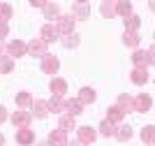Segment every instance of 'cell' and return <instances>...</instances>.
Masks as SVG:
<instances>
[{
    "mask_svg": "<svg viewBox=\"0 0 155 146\" xmlns=\"http://www.w3.org/2000/svg\"><path fill=\"white\" fill-rule=\"evenodd\" d=\"M42 70H44L46 74H56V72L60 70V60H58V56H51V53L42 56Z\"/></svg>",
    "mask_w": 155,
    "mask_h": 146,
    "instance_id": "obj_1",
    "label": "cell"
},
{
    "mask_svg": "<svg viewBox=\"0 0 155 146\" xmlns=\"http://www.w3.org/2000/svg\"><path fill=\"white\" fill-rule=\"evenodd\" d=\"M77 132H79V141H81L84 146L93 144V141L97 139V132H95V127H91V125H81V127H77Z\"/></svg>",
    "mask_w": 155,
    "mask_h": 146,
    "instance_id": "obj_2",
    "label": "cell"
},
{
    "mask_svg": "<svg viewBox=\"0 0 155 146\" xmlns=\"http://www.w3.org/2000/svg\"><path fill=\"white\" fill-rule=\"evenodd\" d=\"M132 63H134L137 67H146V65H150V63H153V49L134 51V53H132Z\"/></svg>",
    "mask_w": 155,
    "mask_h": 146,
    "instance_id": "obj_3",
    "label": "cell"
},
{
    "mask_svg": "<svg viewBox=\"0 0 155 146\" xmlns=\"http://www.w3.org/2000/svg\"><path fill=\"white\" fill-rule=\"evenodd\" d=\"M26 51H28V53H32V56H37V58H42V56L49 53V51H46V42H44V39H32L30 44H26Z\"/></svg>",
    "mask_w": 155,
    "mask_h": 146,
    "instance_id": "obj_4",
    "label": "cell"
},
{
    "mask_svg": "<svg viewBox=\"0 0 155 146\" xmlns=\"http://www.w3.org/2000/svg\"><path fill=\"white\" fill-rule=\"evenodd\" d=\"M39 35H42L39 39H44L46 44H49V42H56V39H58L60 32H58V28H56L53 23H44V25H42V30H39Z\"/></svg>",
    "mask_w": 155,
    "mask_h": 146,
    "instance_id": "obj_5",
    "label": "cell"
},
{
    "mask_svg": "<svg viewBox=\"0 0 155 146\" xmlns=\"http://www.w3.org/2000/svg\"><path fill=\"white\" fill-rule=\"evenodd\" d=\"M30 121H32L30 111H16V114L12 116V123L16 125V130H21V127H30Z\"/></svg>",
    "mask_w": 155,
    "mask_h": 146,
    "instance_id": "obj_6",
    "label": "cell"
},
{
    "mask_svg": "<svg viewBox=\"0 0 155 146\" xmlns=\"http://www.w3.org/2000/svg\"><path fill=\"white\" fill-rule=\"evenodd\" d=\"M58 32L67 35V32H74V16L72 14H65V16H58Z\"/></svg>",
    "mask_w": 155,
    "mask_h": 146,
    "instance_id": "obj_7",
    "label": "cell"
},
{
    "mask_svg": "<svg viewBox=\"0 0 155 146\" xmlns=\"http://www.w3.org/2000/svg\"><path fill=\"white\" fill-rule=\"evenodd\" d=\"M7 56H12V58H19V56H26V44L21 42V39H12L9 44H7Z\"/></svg>",
    "mask_w": 155,
    "mask_h": 146,
    "instance_id": "obj_8",
    "label": "cell"
},
{
    "mask_svg": "<svg viewBox=\"0 0 155 146\" xmlns=\"http://www.w3.org/2000/svg\"><path fill=\"white\" fill-rule=\"evenodd\" d=\"M63 111H67L70 116H79V114H84V104L79 102V97H74V100L63 102Z\"/></svg>",
    "mask_w": 155,
    "mask_h": 146,
    "instance_id": "obj_9",
    "label": "cell"
},
{
    "mask_svg": "<svg viewBox=\"0 0 155 146\" xmlns=\"http://www.w3.org/2000/svg\"><path fill=\"white\" fill-rule=\"evenodd\" d=\"M16 141H19L21 146H28L35 141V132H32L30 127H21V130H16Z\"/></svg>",
    "mask_w": 155,
    "mask_h": 146,
    "instance_id": "obj_10",
    "label": "cell"
},
{
    "mask_svg": "<svg viewBox=\"0 0 155 146\" xmlns=\"http://www.w3.org/2000/svg\"><path fill=\"white\" fill-rule=\"evenodd\" d=\"M49 144L51 146H67V132H65V130H51Z\"/></svg>",
    "mask_w": 155,
    "mask_h": 146,
    "instance_id": "obj_11",
    "label": "cell"
},
{
    "mask_svg": "<svg viewBox=\"0 0 155 146\" xmlns=\"http://www.w3.org/2000/svg\"><path fill=\"white\" fill-rule=\"evenodd\" d=\"M130 79H132V83L141 86V83L148 81V70H146V67H134V70L130 72Z\"/></svg>",
    "mask_w": 155,
    "mask_h": 146,
    "instance_id": "obj_12",
    "label": "cell"
},
{
    "mask_svg": "<svg viewBox=\"0 0 155 146\" xmlns=\"http://www.w3.org/2000/svg\"><path fill=\"white\" fill-rule=\"evenodd\" d=\"M150 104H153V100H150V95H146V93L134 97V111H148Z\"/></svg>",
    "mask_w": 155,
    "mask_h": 146,
    "instance_id": "obj_13",
    "label": "cell"
},
{
    "mask_svg": "<svg viewBox=\"0 0 155 146\" xmlns=\"http://www.w3.org/2000/svg\"><path fill=\"white\" fill-rule=\"evenodd\" d=\"M123 116H125V111L118 107V104H114V107L107 109V121H111V123H120V121H123Z\"/></svg>",
    "mask_w": 155,
    "mask_h": 146,
    "instance_id": "obj_14",
    "label": "cell"
},
{
    "mask_svg": "<svg viewBox=\"0 0 155 146\" xmlns=\"http://www.w3.org/2000/svg\"><path fill=\"white\" fill-rule=\"evenodd\" d=\"M114 12L120 14V16L132 14V5H130V0H114Z\"/></svg>",
    "mask_w": 155,
    "mask_h": 146,
    "instance_id": "obj_15",
    "label": "cell"
},
{
    "mask_svg": "<svg viewBox=\"0 0 155 146\" xmlns=\"http://www.w3.org/2000/svg\"><path fill=\"white\" fill-rule=\"evenodd\" d=\"M95 100H97L95 90H93L91 86H84L81 93H79V102H81V104H91V102H95Z\"/></svg>",
    "mask_w": 155,
    "mask_h": 146,
    "instance_id": "obj_16",
    "label": "cell"
},
{
    "mask_svg": "<svg viewBox=\"0 0 155 146\" xmlns=\"http://www.w3.org/2000/svg\"><path fill=\"white\" fill-rule=\"evenodd\" d=\"M51 93L63 97L65 93H67V81H65V79H51Z\"/></svg>",
    "mask_w": 155,
    "mask_h": 146,
    "instance_id": "obj_17",
    "label": "cell"
},
{
    "mask_svg": "<svg viewBox=\"0 0 155 146\" xmlns=\"http://www.w3.org/2000/svg\"><path fill=\"white\" fill-rule=\"evenodd\" d=\"M58 125H60V130H65V132L77 130V121H74V116H70V114H63V116H60Z\"/></svg>",
    "mask_w": 155,
    "mask_h": 146,
    "instance_id": "obj_18",
    "label": "cell"
},
{
    "mask_svg": "<svg viewBox=\"0 0 155 146\" xmlns=\"http://www.w3.org/2000/svg\"><path fill=\"white\" fill-rule=\"evenodd\" d=\"M58 39L63 42L65 49H74V46H79V42H81V39H79V35H74V32H67L65 37H58Z\"/></svg>",
    "mask_w": 155,
    "mask_h": 146,
    "instance_id": "obj_19",
    "label": "cell"
},
{
    "mask_svg": "<svg viewBox=\"0 0 155 146\" xmlns=\"http://www.w3.org/2000/svg\"><path fill=\"white\" fill-rule=\"evenodd\" d=\"M114 137H116L118 141H127L130 137H132V127H130V125H120V127H116V130H114Z\"/></svg>",
    "mask_w": 155,
    "mask_h": 146,
    "instance_id": "obj_20",
    "label": "cell"
},
{
    "mask_svg": "<svg viewBox=\"0 0 155 146\" xmlns=\"http://www.w3.org/2000/svg\"><path fill=\"white\" fill-rule=\"evenodd\" d=\"M118 107L123 109V111H134V100L123 93V95H118Z\"/></svg>",
    "mask_w": 155,
    "mask_h": 146,
    "instance_id": "obj_21",
    "label": "cell"
},
{
    "mask_svg": "<svg viewBox=\"0 0 155 146\" xmlns=\"http://www.w3.org/2000/svg\"><path fill=\"white\" fill-rule=\"evenodd\" d=\"M44 16H46L49 21L58 19V16H60V9H58V5H53V2H46V5H44Z\"/></svg>",
    "mask_w": 155,
    "mask_h": 146,
    "instance_id": "obj_22",
    "label": "cell"
},
{
    "mask_svg": "<svg viewBox=\"0 0 155 146\" xmlns=\"http://www.w3.org/2000/svg\"><path fill=\"white\" fill-rule=\"evenodd\" d=\"M139 39H141V37H139V32H137V30H125V35H123V42L127 46H137V44H139Z\"/></svg>",
    "mask_w": 155,
    "mask_h": 146,
    "instance_id": "obj_23",
    "label": "cell"
},
{
    "mask_svg": "<svg viewBox=\"0 0 155 146\" xmlns=\"http://www.w3.org/2000/svg\"><path fill=\"white\" fill-rule=\"evenodd\" d=\"M139 25H141V19L134 16V14H127L125 16V30H139Z\"/></svg>",
    "mask_w": 155,
    "mask_h": 146,
    "instance_id": "obj_24",
    "label": "cell"
},
{
    "mask_svg": "<svg viewBox=\"0 0 155 146\" xmlns=\"http://www.w3.org/2000/svg\"><path fill=\"white\" fill-rule=\"evenodd\" d=\"M35 116L37 118H46V114H49V107H46V102L44 100H35Z\"/></svg>",
    "mask_w": 155,
    "mask_h": 146,
    "instance_id": "obj_25",
    "label": "cell"
},
{
    "mask_svg": "<svg viewBox=\"0 0 155 146\" xmlns=\"http://www.w3.org/2000/svg\"><path fill=\"white\" fill-rule=\"evenodd\" d=\"M100 12H102L104 19H111V16H116V12H114V0H104L102 7H100Z\"/></svg>",
    "mask_w": 155,
    "mask_h": 146,
    "instance_id": "obj_26",
    "label": "cell"
},
{
    "mask_svg": "<svg viewBox=\"0 0 155 146\" xmlns=\"http://www.w3.org/2000/svg\"><path fill=\"white\" fill-rule=\"evenodd\" d=\"M12 67H14V58L12 56H0V72H2V74L12 72Z\"/></svg>",
    "mask_w": 155,
    "mask_h": 146,
    "instance_id": "obj_27",
    "label": "cell"
},
{
    "mask_svg": "<svg viewBox=\"0 0 155 146\" xmlns=\"http://www.w3.org/2000/svg\"><path fill=\"white\" fill-rule=\"evenodd\" d=\"M153 130H155L153 125H148V127H143V130H141V139L146 141L148 146H153V144H155V132H153Z\"/></svg>",
    "mask_w": 155,
    "mask_h": 146,
    "instance_id": "obj_28",
    "label": "cell"
},
{
    "mask_svg": "<svg viewBox=\"0 0 155 146\" xmlns=\"http://www.w3.org/2000/svg\"><path fill=\"white\" fill-rule=\"evenodd\" d=\"M16 104H19V107H30L32 104V95L30 93H26V90H23V93H19V95H16Z\"/></svg>",
    "mask_w": 155,
    "mask_h": 146,
    "instance_id": "obj_29",
    "label": "cell"
},
{
    "mask_svg": "<svg viewBox=\"0 0 155 146\" xmlns=\"http://www.w3.org/2000/svg\"><path fill=\"white\" fill-rule=\"evenodd\" d=\"M46 107H49V111H63V97L53 95L51 100L46 102Z\"/></svg>",
    "mask_w": 155,
    "mask_h": 146,
    "instance_id": "obj_30",
    "label": "cell"
},
{
    "mask_svg": "<svg viewBox=\"0 0 155 146\" xmlns=\"http://www.w3.org/2000/svg\"><path fill=\"white\" fill-rule=\"evenodd\" d=\"M9 19H12V7L7 5V2H2V5H0V21L7 23Z\"/></svg>",
    "mask_w": 155,
    "mask_h": 146,
    "instance_id": "obj_31",
    "label": "cell"
},
{
    "mask_svg": "<svg viewBox=\"0 0 155 146\" xmlns=\"http://www.w3.org/2000/svg\"><path fill=\"white\" fill-rule=\"evenodd\" d=\"M74 16H79V19H88V16H91V9H88V5H77L74 7Z\"/></svg>",
    "mask_w": 155,
    "mask_h": 146,
    "instance_id": "obj_32",
    "label": "cell"
},
{
    "mask_svg": "<svg viewBox=\"0 0 155 146\" xmlns=\"http://www.w3.org/2000/svg\"><path fill=\"white\" fill-rule=\"evenodd\" d=\"M114 130H116V127H114V123H111V121H102V123H100V132H102L104 137H111Z\"/></svg>",
    "mask_w": 155,
    "mask_h": 146,
    "instance_id": "obj_33",
    "label": "cell"
},
{
    "mask_svg": "<svg viewBox=\"0 0 155 146\" xmlns=\"http://www.w3.org/2000/svg\"><path fill=\"white\" fill-rule=\"evenodd\" d=\"M7 35H9V28H7V23H2V21H0V39H5Z\"/></svg>",
    "mask_w": 155,
    "mask_h": 146,
    "instance_id": "obj_34",
    "label": "cell"
},
{
    "mask_svg": "<svg viewBox=\"0 0 155 146\" xmlns=\"http://www.w3.org/2000/svg\"><path fill=\"white\" fill-rule=\"evenodd\" d=\"M30 5H32V7H44L46 0H30Z\"/></svg>",
    "mask_w": 155,
    "mask_h": 146,
    "instance_id": "obj_35",
    "label": "cell"
},
{
    "mask_svg": "<svg viewBox=\"0 0 155 146\" xmlns=\"http://www.w3.org/2000/svg\"><path fill=\"white\" fill-rule=\"evenodd\" d=\"M2 121H7V109L5 107H0V123Z\"/></svg>",
    "mask_w": 155,
    "mask_h": 146,
    "instance_id": "obj_36",
    "label": "cell"
},
{
    "mask_svg": "<svg viewBox=\"0 0 155 146\" xmlns=\"http://www.w3.org/2000/svg\"><path fill=\"white\" fill-rule=\"evenodd\" d=\"M5 49H7V44H2V39H0V56H5V53H7Z\"/></svg>",
    "mask_w": 155,
    "mask_h": 146,
    "instance_id": "obj_37",
    "label": "cell"
},
{
    "mask_svg": "<svg viewBox=\"0 0 155 146\" xmlns=\"http://www.w3.org/2000/svg\"><path fill=\"white\" fill-rule=\"evenodd\" d=\"M67 146H84V144H81V141H72L70 144V141H67Z\"/></svg>",
    "mask_w": 155,
    "mask_h": 146,
    "instance_id": "obj_38",
    "label": "cell"
},
{
    "mask_svg": "<svg viewBox=\"0 0 155 146\" xmlns=\"http://www.w3.org/2000/svg\"><path fill=\"white\" fill-rule=\"evenodd\" d=\"M5 144V134H0V146Z\"/></svg>",
    "mask_w": 155,
    "mask_h": 146,
    "instance_id": "obj_39",
    "label": "cell"
},
{
    "mask_svg": "<svg viewBox=\"0 0 155 146\" xmlns=\"http://www.w3.org/2000/svg\"><path fill=\"white\" fill-rule=\"evenodd\" d=\"M84 2H88V0H79V5H84Z\"/></svg>",
    "mask_w": 155,
    "mask_h": 146,
    "instance_id": "obj_40",
    "label": "cell"
},
{
    "mask_svg": "<svg viewBox=\"0 0 155 146\" xmlns=\"http://www.w3.org/2000/svg\"><path fill=\"white\" fill-rule=\"evenodd\" d=\"M39 146H51V144H49V141H46V144H39Z\"/></svg>",
    "mask_w": 155,
    "mask_h": 146,
    "instance_id": "obj_41",
    "label": "cell"
}]
</instances>
